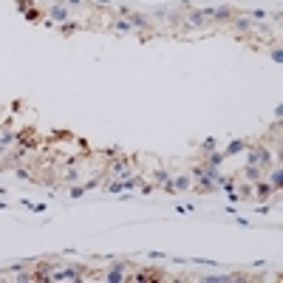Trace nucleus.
Listing matches in <instances>:
<instances>
[{
    "label": "nucleus",
    "mask_w": 283,
    "mask_h": 283,
    "mask_svg": "<svg viewBox=\"0 0 283 283\" xmlns=\"http://www.w3.org/2000/svg\"><path fill=\"white\" fill-rule=\"evenodd\" d=\"M227 29L232 31V34H238V37H246V40H249V37H252L255 23H252V17H249V14H241V12H238V14H235V17L227 23Z\"/></svg>",
    "instance_id": "f257e3e1"
},
{
    "label": "nucleus",
    "mask_w": 283,
    "mask_h": 283,
    "mask_svg": "<svg viewBox=\"0 0 283 283\" xmlns=\"http://www.w3.org/2000/svg\"><path fill=\"white\" fill-rule=\"evenodd\" d=\"M128 23L133 26L136 34H145V37H150V34L156 31V23H153V20H150L148 14H142V12H133V9H130V14H128Z\"/></svg>",
    "instance_id": "f03ea898"
},
{
    "label": "nucleus",
    "mask_w": 283,
    "mask_h": 283,
    "mask_svg": "<svg viewBox=\"0 0 283 283\" xmlns=\"http://www.w3.org/2000/svg\"><path fill=\"white\" fill-rule=\"evenodd\" d=\"M238 14L235 6H216V9H207V17L213 20V26H227L229 20Z\"/></svg>",
    "instance_id": "7ed1b4c3"
},
{
    "label": "nucleus",
    "mask_w": 283,
    "mask_h": 283,
    "mask_svg": "<svg viewBox=\"0 0 283 283\" xmlns=\"http://www.w3.org/2000/svg\"><path fill=\"white\" fill-rule=\"evenodd\" d=\"M130 156H119V159H113L111 164H108V176L111 179H122V176H128L130 173Z\"/></svg>",
    "instance_id": "20e7f679"
},
{
    "label": "nucleus",
    "mask_w": 283,
    "mask_h": 283,
    "mask_svg": "<svg viewBox=\"0 0 283 283\" xmlns=\"http://www.w3.org/2000/svg\"><path fill=\"white\" fill-rule=\"evenodd\" d=\"M45 14H49V20H54V23H68V20H74L71 17V6H65V3H51Z\"/></svg>",
    "instance_id": "39448f33"
},
{
    "label": "nucleus",
    "mask_w": 283,
    "mask_h": 283,
    "mask_svg": "<svg viewBox=\"0 0 283 283\" xmlns=\"http://www.w3.org/2000/svg\"><path fill=\"white\" fill-rule=\"evenodd\" d=\"M125 269H128V264L125 261H116V264L111 266V269H105L102 280H111V283H119V280H128L130 275H125Z\"/></svg>",
    "instance_id": "423d86ee"
},
{
    "label": "nucleus",
    "mask_w": 283,
    "mask_h": 283,
    "mask_svg": "<svg viewBox=\"0 0 283 283\" xmlns=\"http://www.w3.org/2000/svg\"><path fill=\"white\" fill-rule=\"evenodd\" d=\"M272 193H275V190H272V184H269V181H266V179H258V181H252V196L258 198L261 204H264L266 198L272 196Z\"/></svg>",
    "instance_id": "0eeeda50"
},
{
    "label": "nucleus",
    "mask_w": 283,
    "mask_h": 283,
    "mask_svg": "<svg viewBox=\"0 0 283 283\" xmlns=\"http://www.w3.org/2000/svg\"><path fill=\"white\" fill-rule=\"evenodd\" d=\"M170 184L176 193H184V190H193V176L190 173H176V176H170Z\"/></svg>",
    "instance_id": "6e6552de"
},
{
    "label": "nucleus",
    "mask_w": 283,
    "mask_h": 283,
    "mask_svg": "<svg viewBox=\"0 0 283 283\" xmlns=\"http://www.w3.org/2000/svg\"><path fill=\"white\" fill-rule=\"evenodd\" d=\"M264 179L272 184V190H275V193H280V187H283V170H280V164L269 167V170L264 173Z\"/></svg>",
    "instance_id": "1a4fd4ad"
},
{
    "label": "nucleus",
    "mask_w": 283,
    "mask_h": 283,
    "mask_svg": "<svg viewBox=\"0 0 283 283\" xmlns=\"http://www.w3.org/2000/svg\"><path fill=\"white\" fill-rule=\"evenodd\" d=\"M264 167H258V164H244V170H241V176H244L246 181H249V184H252V181H258V179H264Z\"/></svg>",
    "instance_id": "9d476101"
},
{
    "label": "nucleus",
    "mask_w": 283,
    "mask_h": 283,
    "mask_svg": "<svg viewBox=\"0 0 283 283\" xmlns=\"http://www.w3.org/2000/svg\"><path fill=\"white\" fill-rule=\"evenodd\" d=\"M77 181H80V170H77V167L71 164L65 173H62V184H65V187H71V184H77Z\"/></svg>",
    "instance_id": "9b49d317"
},
{
    "label": "nucleus",
    "mask_w": 283,
    "mask_h": 283,
    "mask_svg": "<svg viewBox=\"0 0 283 283\" xmlns=\"http://www.w3.org/2000/svg\"><path fill=\"white\" fill-rule=\"evenodd\" d=\"M111 23H113V29L122 31V34H130V31H133V26L128 23V17H113Z\"/></svg>",
    "instance_id": "f8f14e48"
},
{
    "label": "nucleus",
    "mask_w": 283,
    "mask_h": 283,
    "mask_svg": "<svg viewBox=\"0 0 283 283\" xmlns=\"http://www.w3.org/2000/svg\"><path fill=\"white\" fill-rule=\"evenodd\" d=\"M246 148V142L244 139H238V142H232V145H229L227 150H224V156H232V153H241V150Z\"/></svg>",
    "instance_id": "ddd939ff"
},
{
    "label": "nucleus",
    "mask_w": 283,
    "mask_h": 283,
    "mask_svg": "<svg viewBox=\"0 0 283 283\" xmlns=\"http://www.w3.org/2000/svg\"><path fill=\"white\" fill-rule=\"evenodd\" d=\"M14 173H17V179H23V181H34V179H37V176H34L31 170H26V167H14Z\"/></svg>",
    "instance_id": "4468645a"
},
{
    "label": "nucleus",
    "mask_w": 283,
    "mask_h": 283,
    "mask_svg": "<svg viewBox=\"0 0 283 283\" xmlns=\"http://www.w3.org/2000/svg\"><path fill=\"white\" fill-rule=\"evenodd\" d=\"M170 184V173L167 170H156V187H164Z\"/></svg>",
    "instance_id": "2eb2a0df"
},
{
    "label": "nucleus",
    "mask_w": 283,
    "mask_h": 283,
    "mask_svg": "<svg viewBox=\"0 0 283 283\" xmlns=\"http://www.w3.org/2000/svg\"><path fill=\"white\" fill-rule=\"evenodd\" d=\"M23 17H26V20H31V23H37V20L43 23V14H40L37 9H26V12H23Z\"/></svg>",
    "instance_id": "dca6fc26"
},
{
    "label": "nucleus",
    "mask_w": 283,
    "mask_h": 283,
    "mask_svg": "<svg viewBox=\"0 0 283 283\" xmlns=\"http://www.w3.org/2000/svg\"><path fill=\"white\" fill-rule=\"evenodd\" d=\"M77 29H80V26H77L74 20H68V23H62V26H60V31H62V34H65V37H71V34H74Z\"/></svg>",
    "instance_id": "f3484780"
},
{
    "label": "nucleus",
    "mask_w": 283,
    "mask_h": 283,
    "mask_svg": "<svg viewBox=\"0 0 283 283\" xmlns=\"http://www.w3.org/2000/svg\"><path fill=\"white\" fill-rule=\"evenodd\" d=\"M102 190L105 193H122L125 187H122V181H108V184H102Z\"/></svg>",
    "instance_id": "a211bd4d"
},
{
    "label": "nucleus",
    "mask_w": 283,
    "mask_h": 283,
    "mask_svg": "<svg viewBox=\"0 0 283 283\" xmlns=\"http://www.w3.org/2000/svg\"><path fill=\"white\" fill-rule=\"evenodd\" d=\"M238 198H252V184H249V181H241V193H238Z\"/></svg>",
    "instance_id": "6ab92c4d"
},
{
    "label": "nucleus",
    "mask_w": 283,
    "mask_h": 283,
    "mask_svg": "<svg viewBox=\"0 0 283 283\" xmlns=\"http://www.w3.org/2000/svg\"><path fill=\"white\" fill-rule=\"evenodd\" d=\"M68 196H71V198L85 196V187H82V184H71V187H68Z\"/></svg>",
    "instance_id": "aec40b11"
},
{
    "label": "nucleus",
    "mask_w": 283,
    "mask_h": 283,
    "mask_svg": "<svg viewBox=\"0 0 283 283\" xmlns=\"http://www.w3.org/2000/svg\"><path fill=\"white\" fill-rule=\"evenodd\" d=\"M12 142H17V136H14L12 130H3V133H0V145H12Z\"/></svg>",
    "instance_id": "412c9836"
},
{
    "label": "nucleus",
    "mask_w": 283,
    "mask_h": 283,
    "mask_svg": "<svg viewBox=\"0 0 283 283\" xmlns=\"http://www.w3.org/2000/svg\"><path fill=\"white\" fill-rule=\"evenodd\" d=\"M201 150H204V156H207V153H213V150H216V139H207V142H201Z\"/></svg>",
    "instance_id": "4be33fe9"
},
{
    "label": "nucleus",
    "mask_w": 283,
    "mask_h": 283,
    "mask_svg": "<svg viewBox=\"0 0 283 283\" xmlns=\"http://www.w3.org/2000/svg\"><path fill=\"white\" fill-rule=\"evenodd\" d=\"M269 54H272V60H275V62H283V51H280V45H277V43H275V49H272Z\"/></svg>",
    "instance_id": "5701e85b"
},
{
    "label": "nucleus",
    "mask_w": 283,
    "mask_h": 283,
    "mask_svg": "<svg viewBox=\"0 0 283 283\" xmlns=\"http://www.w3.org/2000/svg\"><path fill=\"white\" fill-rule=\"evenodd\" d=\"M14 280H34V272H20V275H14Z\"/></svg>",
    "instance_id": "b1692460"
},
{
    "label": "nucleus",
    "mask_w": 283,
    "mask_h": 283,
    "mask_svg": "<svg viewBox=\"0 0 283 283\" xmlns=\"http://www.w3.org/2000/svg\"><path fill=\"white\" fill-rule=\"evenodd\" d=\"M99 6H111V0H97Z\"/></svg>",
    "instance_id": "393cba45"
},
{
    "label": "nucleus",
    "mask_w": 283,
    "mask_h": 283,
    "mask_svg": "<svg viewBox=\"0 0 283 283\" xmlns=\"http://www.w3.org/2000/svg\"><path fill=\"white\" fill-rule=\"evenodd\" d=\"M3 170H9V167H6V164H3V161H0V173H3Z\"/></svg>",
    "instance_id": "a878e982"
},
{
    "label": "nucleus",
    "mask_w": 283,
    "mask_h": 283,
    "mask_svg": "<svg viewBox=\"0 0 283 283\" xmlns=\"http://www.w3.org/2000/svg\"><path fill=\"white\" fill-rule=\"evenodd\" d=\"M37 3H54V0H37Z\"/></svg>",
    "instance_id": "bb28decb"
}]
</instances>
